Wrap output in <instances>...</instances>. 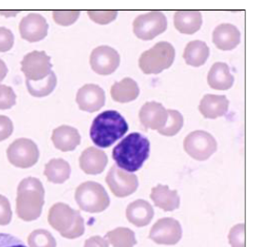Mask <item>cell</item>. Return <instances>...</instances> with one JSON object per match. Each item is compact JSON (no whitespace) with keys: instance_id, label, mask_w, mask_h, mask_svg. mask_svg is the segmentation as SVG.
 <instances>
[{"instance_id":"cell-1","label":"cell","mask_w":261,"mask_h":247,"mask_svg":"<svg viewBox=\"0 0 261 247\" xmlns=\"http://www.w3.org/2000/svg\"><path fill=\"white\" fill-rule=\"evenodd\" d=\"M150 142L139 132H132L113 149L116 165L128 172H136L149 157Z\"/></svg>"},{"instance_id":"cell-2","label":"cell","mask_w":261,"mask_h":247,"mask_svg":"<svg viewBox=\"0 0 261 247\" xmlns=\"http://www.w3.org/2000/svg\"><path fill=\"white\" fill-rule=\"evenodd\" d=\"M128 131L124 117L116 110H107L94 118L90 127L92 142L99 147H110Z\"/></svg>"},{"instance_id":"cell-3","label":"cell","mask_w":261,"mask_h":247,"mask_svg":"<svg viewBox=\"0 0 261 247\" xmlns=\"http://www.w3.org/2000/svg\"><path fill=\"white\" fill-rule=\"evenodd\" d=\"M45 204V189L38 179L29 177L17 187L16 214L25 221L37 220Z\"/></svg>"},{"instance_id":"cell-4","label":"cell","mask_w":261,"mask_h":247,"mask_svg":"<svg viewBox=\"0 0 261 247\" xmlns=\"http://www.w3.org/2000/svg\"><path fill=\"white\" fill-rule=\"evenodd\" d=\"M48 221L50 227L67 239L79 238L85 232V221L80 212L63 203L50 207Z\"/></svg>"},{"instance_id":"cell-5","label":"cell","mask_w":261,"mask_h":247,"mask_svg":"<svg viewBox=\"0 0 261 247\" xmlns=\"http://www.w3.org/2000/svg\"><path fill=\"white\" fill-rule=\"evenodd\" d=\"M175 55V48L170 43L159 42L153 48L141 55L139 67L144 75H159L171 67Z\"/></svg>"},{"instance_id":"cell-6","label":"cell","mask_w":261,"mask_h":247,"mask_svg":"<svg viewBox=\"0 0 261 247\" xmlns=\"http://www.w3.org/2000/svg\"><path fill=\"white\" fill-rule=\"evenodd\" d=\"M75 200L80 209L85 212H103L110 204V197L103 185L91 181L77 187Z\"/></svg>"},{"instance_id":"cell-7","label":"cell","mask_w":261,"mask_h":247,"mask_svg":"<svg viewBox=\"0 0 261 247\" xmlns=\"http://www.w3.org/2000/svg\"><path fill=\"white\" fill-rule=\"evenodd\" d=\"M167 29V19L164 13L153 11L141 14L133 21V33L139 39L152 40L165 33Z\"/></svg>"},{"instance_id":"cell-8","label":"cell","mask_w":261,"mask_h":247,"mask_svg":"<svg viewBox=\"0 0 261 247\" xmlns=\"http://www.w3.org/2000/svg\"><path fill=\"white\" fill-rule=\"evenodd\" d=\"M186 153L197 161H205L217 151L216 139L209 132L204 131H193L184 141Z\"/></svg>"},{"instance_id":"cell-9","label":"cell","mask_w":261,"mask_h":247,"mask_svg":"<svg viewBox=\"0 0 261 247\" xmlns=\"http://www.w3.org/2000/svg\"><path fill=\"white\" fill-rule=\"evenodd\" d=\"M7 157L12 165L29 168L38 162L39 151L34 141L27 138H19L9 145Z\"/></svg>"},{"instance_id":"cell-10","label":"cell","mask_w":261,"mask_h":247,"mask_svg":"<svg viewBox=\"0 0 261 247\" xmlns=\"http://www.w3.org/2000/svg\"><path fill=\"white\" fill-rule=\"evenodd\" d=\"M50 57L45 52L34 51L21 61V70L29 81H40L51 72Z\"/></svg>"},{"instance_id":"cell-11","label":"cell","mask_w":261,"mask_h":247,"mask_svg":"<svg viewBox=\"0 0 261 247\" xmlns=\"http://www.w3.org/2000/svg\"><path fill=\"white\" fill-rule=\"evenodd\" d=\"M106 181L111 192L119 198H124L133 194L137 190L139 185L136 175L124 171L117 165H113L110 168Z\"/></svg>"},{"instance_id":"cell-12","label":"cell","mask_w":261,"mask_h":247,"mask_svg":"<svg viewBox=\"0 0 261 247\" xmlns=\"http://www.w3.org/2000/svg\"><path fill=\"white\" fill-rule=\"evenodd\" d=\"M120 55L110 46L94 48L90 57V67L99 76H110L120 66Z\"/></svg>"},{"instance_id":"cell-13","label":"cell","mask_w":261,"mask_h":247,"mask_svg":"<svg viewBox=\"0 0 261 247\" xmlns=\"http://www.w3.org/2000/svg\"><path fill=\"white\" fill-rule=\"evenodd\" d=\"M181 233V227L178 220L164 218L155 223L150 230L149 238L158 244L174 245L180 240Z\"/></svg>"},{"instance_id":"cell-14","label":"cell","mask_w":261,"mask_h":247,"mask_svg":"<svg viewBox=\"0 0 261 247\" xmlns=\"http://www.w3.org/2000/svg\"><path fill=\"white\" fill-rule=\"evenodd\" d=\"M76 103L80 110L95 112L101 110L106 103L103 89L95 84H87L79 89L76 95Z\"/></svg>"},{"instance_id":"cell-15","label":"cell","mask_w":261,"mask_h":247,"mask_svg":"<svg viewBox=\"0 0 261 247\" xmlns=\"http://www.w3.org/2000/svg\"><path fill=\"white\" fill-rule=\"evenodd\" d=\"M48 25L41 14H29L22 18L19 24L21 37L31 43L43 40L48 35Z\"/></svg>"},{"instance_id":"cell-16","label":"cell","mask_w":261,"mask_h":247,"mask_svg":"<svg viewBox=\"0 0 261 247\" xmlns=\"http://www.w3.org/2000/svg\"><path fill=\"white\" fill-rule=\"evenodd\" d=\"M168 118L167 110L158 102H147L144 104L139 112L140 122L145 129L160 131L164 128Z\"/></svg>"},{"instance_id":"cell-17","label":"cell","mask_w":261,"mask_h":247,"mask_svg":"<svg viewBox=\"0 0 261 247\" xmlns=\"http://www.w3.org/2000/svg\"><path fill=\"white\" fill-rule=\"evenodd\" d=\"M108 162L109 159L105 151L97 150L94 146H90L83 151L79 159L80 168L86 174L90 175L102 173L108 165Z\"/></svg>"},{"instance_id":"cell-18","label":"cell","mask_w":261,"mask_h":247,"mask_svg":"<svg viewBox=\"0 0 261 247\" xmlns=\"http://www.w3.org/2000/svg\"><path fill=\"white\" fill-rule=\"evenodd\" d=\"M241 32L229 23L220 24L214 30L213 43L220 51H232L241 43Z\"/></svg>"},{"instance_id":"cell-19","label":"cell","mask_w":261,"mask_h":247,"mask_svg":"<svg viewBox=\"0 0 261 247\" xmlns=\"http://www.w3.org/2000/svg\"><path fill=\"white\" fill-rule=\"evenodd\" d=\"M51 141L57 150L68 152L74 151L80 144L81 136L76 129L64 125L53 131Z\"/></svg>"},{"instance_id":"cell-20","label":"cell","mask_w":261,"mask_h":247,"mask_svg":"<svg viewBox=\"0 0 261 247\" xmlns=\"http://www.w3.org/2000/svg\"><path fill=\"white\" fill-rule=\"evenodd\" d=\"M229 104V100L224 95L206 94L199 103V112L207 119H217L226 114Z\"/></svg>"},{"instance_id":"cell-21","label":"cell","mask_w":261,"mask_h":247,"mask_svg":"<svg viewBox=\"0 0 261 247\" xmlns=\"http://www.w3.org/2000/svg\"><path fill=\"white\" fill-rule=\"evenodd\" d=\"M234 76L231 75L228 65L222 62L215 63L208 72L207 82L211 89L227 90L234 85Z\"/></svg>"},{"instance_id":"cell-22","label":"cell","mask_w":261,"mask_h":247,"mask_svg":"<svg viewBox=\"0 0 261 247\" xmlns=\"http://www.w3.org/2000/svg\"><path fill=\"white\" fill-rule=\"evenodd\" d=\"M174 25L180 34L194 35L201 28L202 15L199 11H177Z\"/></svg>"},{"instance_id":"cell-23","label":"cell","mask_w":261,"mask_h":247,"mask_svg":"<svg viewBox=\"0 0 261 247\" xmlns=\"http://www.w3.org/2000/svg\"><path fill=\"white\" fill-rule=\"evenodd\" d=\"M126 218L135 227L147 226L154 216V209L151 205L144 200H137L131 203L126 208Z\"/></svg>"},{"instance_id":"cell-24","label":"cell","mask_w":261,"mask_h":247,"mask_svg":"<svg viewBox=\"0 0 261 247\" xmlns=\"http://www.w3.org/2000/svg\"><path fill=\"white\" fill-rule=\"evenodd\" d=\"M150 198L154 202L155 206L167 212L179 208V196L178 191L170 190L167 185H158L153 187Z\"/></svg>"},{"instance_id":"cell-25","label":"cell","mask_w":261,"mask_h":247,"mask_svg":"<svg viewBox=\"0 0 261 247\" xmlns=\"http://www.w3.org/2000/svg\"><path fill=\"white\" fill-rule=\"evenodd\" d=\"M110 94L112 99L118 103H128L137 99L140 89L136 81L129 77H125L122 81L114 83L110 89Z\"/></svg>"},{"instance_id":"cell-26","label":"cell","mask_w":261,"mask_h":247,"mask_svg":"<svg viewBox=\"0 0 261 247\" xmlns=\"http://www.w3.org/2000/svg\"><path fill=\"white\" fill-rule=\"evenodd\" d=\"M209 55L210 48L205 42L194 40L186 45L182 57L187 65L198 68L205 64Z\"/></svg>"},{"instance_id":"cell-27","label":"cell","mask_w":261,"mask_h":247,"mask_svg":"<svg viewBox=\"0 0 261 247\" xmlns=\"http://www.w3.org/2000/svg\"><path fill=\"white\" fill-rule=\"evenodd\" d=\"M70 165L64 159H53L45 166L44 175L48 182L54 184H63L70 176Z\"/></svg>"},{"instance_id":"cell-28","label":"cell","mask_w":261,"mask_h":247,"mask_svg":"<svg viewBox=\"0 0 261 247\" xmlns=\"http://www.w3.org/2000/svg\"><path fill=\"white\" fill-rule=\"evenodd\" d=\"M57 85V77L55 72L51 70V72L48 75V77L40 81H29L26 80L28 91L35 97L48 96L54 90Z\"/></svg>"},{"instance_id":"cell-29","label":"cell","mask_w":261,"mask_h":247,"mask_svg":"<svg viewBox=\"0 0 261 247\" xmlns=\"http://www.w3.org/2000/svg\"><path fill=\"white\" fill-rule=\"evenodd\" d=\"M106 238L114 247H133L137 243L134 232L125 227H118L110 231Z\"/></svg>"},{"instance_id":"cell-30","label":"cell","mask_w":261,"mask_h":247,"mask_svg":"<svg viewBox=\"0 0 261 247\" xmlns=\"http://www.w3.org/2000/svg\"><path fill=\"white\" fill-rule=\"evenodd\" d=\"M167 121L164 128L158 131L159 133L164 136H175L184 126V117L177 110H167Z\"/></svg>"},{"instance_id":"cell-31","label":"cell","mask_w":261,"mask_h":247,"mask_svg":"<svg viewBox=\"0 0 261 247\" xmlns=\"http://www.w3.org/2000/svg\"><path fill=\"white\" fill-rule=\"evenodd\" d=\"M28 243L30 247H56L54 236L45 229H36L29 235Z\"/></svg>"},{"instance_id":"cell-32","label":"cell","mask_w":261,"mask_h":247,"mask_svg":"<svg viewBox=\"0 0 261 247\" xmlns=\"http://www.w3.org/2000/svg\"><path fill=\"white\" fill-rule=\"evenodd\" d=\"M80 16V11H55L53 17L56 24L61 26H69L75 23Z\"/></svg>"},{"instance_id":"cell-33","label":"cell","mask_w":261,"mask_h":247,"mask_svg":"<svg viewBox=\"0 0 261 247\" xmlns=\"http://www.w3.org/2000/svg\"><path fill=\"white\" fill-rule=\"evenodd\" d=\"M16 103L14 89L6 85H0V110H9Z\"/></svg>"},{"instance_id":"cell-34","label":"cell","mask_w":261,"mask_h":247,"mask_svg":"<svg viewBox=\"0 0 261 247\" xmlns=\"http://www.w3.org/2000/svg\"><path fill=\"white\" fill-rule=\"evenodd\" d=\"M88 15L90 19L100 25H106L115 20L117 17V11H89Z\"/></svg>"},{"instance_id":"cell-35","label":"cell","mask_w":261,"mask_h":247,"mask_svg":"<svg viewBox=\"0 0 261 247\" xmlns=\"http://www.w3.org/2000/svg\"><path fill=\"white\" fill-rule=\"evenodd\" d=\"M229 242L232 247H245V226H234L229 233Z\"/></svg>"},{"instance_id":"cell-36","label":"cell","mask_w":261,"mask_h":247,"mask_svg":"<svg viewBox=\"0 0 261 247\" xmlns=\"http://www.w3.org/2000/svg\"><path fill=\"white\" fill-rule=\"evenodd\" d=\"M12 208L9 200L3 196L0 195V226H7L12 220Z\"/></svg>"},{"instance_id":"cell-37","label":"cell","mask_w":261,"mask_h":247,"mask_svg":"<svg viewBox=\"0 0 261 247\" xmlns=\"http://www.w3.org/2000/svg\"><path fill=\"white\" fill-rule=\"evenodd\" d=\"M14 36L11 30L0 27V53H6L13 48Z\"/></svg>"},{"instance_id":"cell-38","label":"cell","mask_w":261,"mask_h":247,"mask_svg":"<svg viewBox=\"0 0 261 247\" xmlns=\"http://www.w3.org/2000/svg\"><path fill=\"white\" fill-rule=\"evenodd\" d=\"M14 124L9 117L0 115V142L6 140L13 134Z\"/></svg>"},{"instance_id":"cell-39","label":"cell","mask_w":261,"mask_h":247,"mask_svg":"<svg viewBox=\"0 0 261 247\" xmlns=\"http://www.w3.org/2000/svg\"><path fill=\"white\" fill-rule=\"evenodd\" d=\"M0 247H27L18 238L11 234L0 233Z\"/></svg>"},{"instance_id":"cell-40","label":"cell","mask_w":261,"mask_h":247,"mask_svg":"<svg viewBox=\"0 0 261 247\" xmlns=\"http://www.w3.org/2000/svg\"><path fill=\"white\" fill-rule=\"evenodd\" d=\"M85 247H109V242L100 236H94L86 240Z\"/></svg>"},{"instance_id":"cell-41","label":"cell","mask_w":261,"mask_h":247,"mask_svg":"<svg viewBox=\"0 0 261 247\" xmlns=\"http://www.w3.org/2000/svg\"><path fill=\"white\" fill-rule=\"evenodd\" d=\"M8 68L5 62L0 59V82H2L7 76Z\"/></svg>"}]
</instances>
